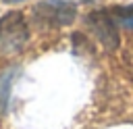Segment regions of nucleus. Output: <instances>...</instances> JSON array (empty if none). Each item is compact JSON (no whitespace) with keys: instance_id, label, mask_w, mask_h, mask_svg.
I'll return each mask as SVG.
<instances>
[{"instance_id":"f257e3e1","label":"nucleus","mask_w":133,"mask_h":129,"mask_svg":"<svg viewBox=\"0 0 133 129\" xmlns=\"http://www.w3.org/2000/svg\"><path fill=\"white\" fill-rule=\"evenodd\" d=\"M29 29L21 10H10L0 19V54H17L25 48Z\"/></svg>"},{"instance_id":"f03ea898","label":"nucleus","mask_w":133,"mask_h":129,"mask_svg":"<svg viewBox=\"0 0 133 129\" xmlns=\"http://www.w3.org/2000/svg\"><path fill=\"white\" fill-rule=\"evenodd\" d=\"M33 17L50 27H66L75 21L77 8L66 0H42L33 6Z\"/></svg>"},{"instance_id":"7ed1b4c3","label":"nucleus","mask_w":133,"mask_h":129,"mask_svg":"<svg viewBox=\"0 0 133 129\" xmlns=\"http://www.w3.org/2000/svg\"><path fill=\"white\" fill-rule=\"evenodd\" d=\"M87 27L91 29V33L96 35V40L106 48V50H116L118 48V29H116V21L112 19L110 10H94L85 17Z\"/></svg>"},{"instance_id":"20e7f679","label":"nucleus","mask_w":133,"mask_h":129,"mask_svg":"<svg viewBox=\"0 0 133 129\" xmlns=\"http://www.w3.org/2000/svg\"><path fill=\"white\" fill-rule=\"evenodd\" d=\"M12 79H15V69L6 67L2 73H0V112L6 110L8 106V96H10V85H12Z\"/></svg>"},{"instance_id":"39448f33","label":"nucleus","mask_w":133,"mask_h":129,"mask_svg":"<svg viewBox=\"0 0 133 129\" xmlns=\"http://www.w3.org/2000/svg\"><path fill=\"white\" fill-rule=\"evenodd\" d=\"M110 15H112V19L116 21V25H123V27H127V29H133V2L110 8Z\"/></svg>"}]
</instances>
